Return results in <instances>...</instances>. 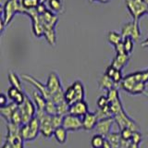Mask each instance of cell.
Returning a JSON list of instances; mask_svg holds the SVG:
<instances>
[{
    "label": "cell",
    "instance_id": "1",
    "mask_svg": "<svg viewBox=\"0 0 148 148\" xmlns=\"http://www.w3.org/2000/svg\"><path fill=\"white\" fill-rule=\"evenodd\" d=\"M36 9L39 13L40 22L44 29V36L50 45H55L57 42L55 27L58 21V15L46 8L45 3H41Z\"/></svg>",
    "mask_w": 148,
    "mask_h": 148
},
{
    "label": "cell",
    "instance_id": "2",
    "mask_svg": "<svg viewBox=\"0 0 148 148\" xmlns=\"http://www.w3.org/2000/svg\"><path fill=\"white\" fill-rule=\"evenodd\" d=\"M26 9L22 6V0H7L2 8V20L8 26L17 13L24 14Z\"/></svg>",
    "mask_w": 148,
    "mask_h": 148
},
{
    "label": "cell",
    "instance_id": "3",
    "mask_svg": "<svg viewBox=\"0 0 148 148\" xmlns=\"http://www.w3.org/2000/svg\"><path fill=\"white\" fill-rule=\"evenodd\" d=\"M21 126L9 122L7 124V136L6 141L11 145V148H24V141L20 134Z\"/></svg>",
    "mask_w": 148,
    "mask_h": 148
},
{
    "label": "cell",
    "instance_id": "4",
    "mask_svg": "<svg viewBox=\"0 0 148 148\" xmlns=\"http://www.w3.org/2000/svg\"><path fill=\"white\" fill-rule=\"evenodd\" d=\"M126 6L132 14L133 21H139L140 18L147 13V3L145 0H126Z\"/></svg>",
    "mask_w": 148,
    "mask_h": 148
},
{
    "label": "cell",
    "instance_id": "5",
    "mask_svg": "<svg viewBox=\"0 0 148 148\" xmlns=\"http://www.w3.org/2000/svg\"><path fill=\"white\" fill-rule=\"evenodd\" d=\"M36 117L40 120V131L42 135L45 138H50L54 135L55 129L51 122V116L46 114L45 110H37Z\"/></svg>",
    "mask_w": 148,
    "mask_h": 148
},
{
    "label": "cell",
    "instance_id": "6",
    "mask_svg": "<svg viewBox=\"0 0 148 148\" xmlns=\"http://www.w3.org/2000/svg\"><path fill=\"white\" fill-rule=\"evenodd\" d=\"M18 111L21 116L22 124H28L30 120L36 116L37 108L34 103L26 95V99L22 105L18 106Z\"/></svg>",
    "mask_w": 148,
    "mask_h": 148
},
{
    "label": "cell",
    "instance_id": "7",
    "mask_svg": "<svg viewBox=\"0 0 148 148\" xmlns=\"http://www.w3.org/2000/svg\"><path fill=\"white\" fill-rule=\"evenodd\" d=\"M120 34H121L123 39L126 38V37H131V38L133 39V41L139 40L141 36V30L140 27H139V22L136 21H133L125 23L122 26Z\"/></svg>",
    "mask_w": 148,
    "mask_h": 148
},
{
    "label": "cell",
    "instance_id": "8",
    "mask_svg": "<svg viewBox=\"0 0 148 148\" xmlns=\"http://www.w3.org/2000/svg\"><path fill=\"white\" fill-rule=\"evenodd\" d=\"M62 126L67 130L68 132H76L82 129V118L76 117L71 114H68L63 118V125Z\"/></svg>",
    "mask_w": 148,
    "mask_h": 148
},
{
    "label": "cell",
    "instance_id": "9",
    "mask_svg": "<svg viewBox=\"0 0 148 148\" xmlns=\"http://www.w3.org/2000/svg\"><path fill=\"white\" fill-rule=\"evenodd\" d=\"M22 79H23V81L29 82V83H31L32 86H34L36 91H38L40 94L43 95L46 100H47V99H51V95H50V94H49V92L47 90V88H46V85L45 84L42 83L40 81H38L34 77H32L31 75H28V74H23V75H22Z\"/></svg>",
    "mask_w": 148,
    "mask_h": 148
},
{
    "label": "cell",
    "instance_id": "10",
    "mask_svg": "<svg viewBox=\"0 0 148 148\" xmlns=\"http://www.w3.org/2000/svg\"><path fill=\"white\" fill-rule=\"evenodd\" d=\"M45 85L51 96H52V95H54L55 92H57L58 91H59L60 89L63 88L61 85V81H60L59 76L58 75V73L55 71L50 72Z\"/></svg>",
    "mask_w": 148,
    "mask_h": 148
},
{
    "label": "cell",
    "instance_id": "11",
    "mask_svg": "<svg viewBox=\"0 0 148 148\" xmlns=\"http://www.w3.org/2000/svg\"><path fill=\"white\" fill-rule=\"evenodd\" d=\"M114 122L115 120L113 118L100 119L95 129L96 134H99V135H102L106 138L111 133V128H112V125Z\"/></svg>",
    "mask_w": 148,
    "mask_h": 148
},
{
    "label": "cell",
    "instance_id": "12",
    "mask_svg": "<svg viewBox=\"0 0 148 148\" xmlns=\"http://www.w3.org/2000/svg\"><path fill=\"white\" fill-rule=\"evenodd\" d=\"M82 129L84 131H92V130L95 129L99 119L96 113L90 112L89 111V112L82 118Z\"/></svg>",
    "mask_w": 148,
    "mask_h": 148
},
{
    "label": "cell",
    "instance_id": "13",
    "mask_svg": "<svg viewBox=\"0 0 148 148\" xmlns=\"http://www.w3.org/2000/svg\"><path fill=\"white\" fill-rule=\"evenodd\" d=\"M89 112V108H88V105L84 101H78L75 102L74 104L69 106V113L73 116H76V117H80L82 118L85 114Z\"/></svg>",
    "mask_w": 148,
    "mask_h": 148
},
{
    "label": "cell",
    "instance_id": "14",
    "mask_svg": "<svg viewBox=\"0 0 148 148\" xmlns=\"http://www.w3.org/2000/svg\"><path fill=\"white\" fill-rule=\"evenodd\" d=\"M28 128H29V138H28V141H34L37 136H38V134L41 133L40 120L36 116L34 118H32L30 120V122L28 123Z\"/></svg>",
    "mask_w": 148,
    "mask_h": 148
},
{
    "label": "cell",
    "instance_id": "15",
    "mask_svg": "<svg viewBox=\"0 0 148 148\" xmlns=\"http://www.w3.org/2000/svg\"><path fill=\"white\" fill-rule=\"evenodd\" d=\"M18 105H16L14 102L8 104L7 106H3V108H0V115L6 119V121L8 123L11 122V118L13 113L15 112V110L18 108Z\"/></svg>",
    "mask_w": 148,
    "mask_h": 148
},
{
    "label": "cell",
    "instance_id": "16",
    "mask_svg": "<svg viewBox=\"0 0 148 148\" xmlns=\"http://www.w3.org/2000/svg\"><path fill=\"white\" fill-rule=\"evenodd\" d=\"M130 60V54L128 53H123V54H116V57L114 58L112 63L113 67H115L117 69L122 71V69L126 66L127 63Z\"/></svg>",
    "mask_w": 148,
    "mask_h": 148
},
{
    "label": "cell",
    "instance_id": "17",
    "mask_svg": "<svg viewBox=\"0 0 148 148\" xmlns=\"http://www.w3.org/2000/svg\"><path fill=\"white\" fill-rule=\"evenodd\" d=\"M32 100H34V103L36 106L37 110H45V104H46V99L45 98V96L40 94L38 91H34L32 94Z\"/></svg>",
    "mask_w": 148,
    "mask_h": 148
},
{
    "label": "cell",
    "instance_id": "18",
    "mask_svg": "<svg viewBox=\"0 0 148 148\" xmlns=\"http://www.w3.org/2000/svg\"><path fill=\"white\" fill-rule=\"evenodd\" d=\"M98 85H99L100 89L106 90V91H109V90L113 89V88L115 87L116 83L112 80V78L108 77L106 74H104V75L100 78V80L98 82Z\"/></svg>",
    "mask_w": 148,
    "mask_h": 148
},
{
    "label": "cell",
    "instance_id": "19",
    "mask_svg": "<svg viewBox=\"0 0 148 148\" xmlns=\"http://www.w3.org/2000/svg\"><path fill=\"white\" fill-rule=\"evenodd\" d=\"M54 137L57 140V142L60 145H64L67 141V137H68V131L65 129L63 126L55 129L54 132Z\"/></svg>",
    "mask_w": 148,
    "mask_h": 148
},
{
    "label": "cell",
    "instance_id": "20",
    "mask_svg": "<svg viewBox=\"0 0 148 148\" xmlns=\"http://www.w3.org/2000/svg\"><path fill=\"white\" fill-rule=\"evenodd\" d=\"M72 86L74 87V89H75V92H76L77 102L84 100L85 89H84V86H83V84H82V82L81 81H76L72 83Z\"/></svg>",
    "mask_w": 148,
    "mask_h": 148
},
{
    "label": "cell",
    "instance_id": "21",
    "mask_svg": "<svg viewBox=\"0 0 148 148\" xmlns=\"http://www.w3.org/2000/svg\"><path fill=\"white\" fill-rule=\"evenodd\" d=\"M106 139L108 141L112 148H119V145L122 138L120 135V132H111Z\"/></svg>",
    "mask_w": 148,
    "mask_h": 148
},
{
    "label": "cell",
    "instance_id": "22",
    "mask_svg": "<svg viewBox=\"0 0 148 148\" xmlns=\"http://www.w3.org/2000/svg\"><path fill=\"white\" fill-rule=\"evenodd\" d=\"M65 101H66L69 106L77 102L76 92H75V89H74V87L72 86V84L71 86H69L67 88V90H65Z\"/></svg>",
    "mask_w": 148,
    "mask_h": 148
},
{
    "label": "cell",
    "instance_id": "23",
    "mask_svg": "<svg viewBox=\"0 0 148 148\" xmlns=\"http://www.w3.org/2000/svg\"><path fill=\"white\" fill-rule=\"evenodd\" d=\"M8 82L11 84V86L17 88V89L20 90V91H23V87L21 84V79L18 78V76L15 72H12V71L9 72L8 75Z\"/></svg>",
    "mask_w": 148,
    "mask_h": 148
},
{
    "label": "cell",
    "instance_id": "24",
    "mask_svg": "<svg viewBox=\"0 0 148 148\" xmlns=\"http://www.w3.org/2000/svg\"><path fill=\"white\" fill-rule=\"evenodd\" d=\"M108 40L111 45L116 46L118 44H119L120 42L123 41V37H122L121 34H119L117 32L111 31L108 34Z\"/></svg>",
    "mask_w": 148,
    "mask_h": 148
},
{
    "label": "cell",
    "instance_id": "25",
    "mask_svg": "<svg viewBox=\"0 0 148 148\" xmlns=\"http://www.w3.org/2000/svg\"><path fill=\"white\" fill-rule=\"evenodd\" d=\"M106 140V137L99 135V134H95L91 140L92 147V148H102L105 145Z\"/></svg>",
    "mask_w": 148,
    "mask_h": 148
},
{
    "label": "cell",
    "instance_id": "26",
    "mask_svg": "<svg viewBox=\"0 0 148 148\" xmlns=\"http://www.w3.org/2000/svg\"><path fill=\"white\" fill-rule=\"evenodd\" d=\"M45 112L50 116H54L58 114L57 112V104L52 99H47L46 100L45 108Z\"/></svg>",
    "mask_w": 148,
    "mask_h": 148
},
{
    "label": "cell",
    "instance_id": "27",
    "mask_svg": "<svg viewBox=\"0 0 148 148\" xmlns=\"http://www.w3.org/2000/svg\"><path fill=\"white\" fill-rule=\"evenodd\" d=\"M48 6L52 11L61 12L63 10V3L61 0H48Z\"/></svg>",
    "mask_w": 148,
    "mask_h": 148
},
{
    "label": "cell",
    "instance_id": "28",
    "mask_svg": "<svg viewBox=\"0 0 148 148\" xmlns=\"http://www.w3.org/2000/svg\"><path fill=\"white\" fill-rule=\"evenodd\" d=\"M41 4V0H22V6L26 10L35 9Z\"/></svg>",
    "mask_w": 148,
    "mask_h": 148
},
{
    "label": "cell",
    "instance_id": "29",
    "mask_svg": "<svg viewBox=\"0 0 148 148\" xmlns=\"http://www.w3.org/2000/svg\"><path fill=\"white\" fill-rule=\"evenodd\" d=\"M57 112L60 116H66L69 113V105L66 101L62 102L58 105H57Z\"/></svg>",
    "mask_w": 148,
    "mask_h": 148
},
{
    "label": "cell",
    "instance_id": "30",
    "mask_svg": "<svg viewBox=\"0 0 148 148\" xmlns=\"http://www.w3.org/2000/svg\"><path fill=\"white\" fill-rule=\"evenodd\" d=\"M63 116H60L58 114H56L54 116H51V122H52V125L54 129H57L61 127L63 125Z\"/></svg>",
    "mask_w": 148,
    "mask_h": 148
},
{
    "label": "cell",
    "instance_id": "31",
    "mask_svg": "<svg viewBox=\"0 0 148 148\" xmlns=\"http://www.w3.org/2000/svg\"><path fill=\"white\" fill-rule=\"evenodd\" d=\"M106 97H108V99L109 101V104H110V103H113V102L119 99V92L116 88H113V89L108 91Z\"/></svg>",
    "mask_w": 148,
    "mask_h": 148
},
{
    "label": "cell",
    "instance_id": "32",
    "mask_svg": "<svg viewBox=\"0 0 148 148\" xmlns=\"http://www.w3.org/2000/svg\"><path fill=\"white\" fill-rule=\"evenodd\" d=\"M123 45L125 51L128 54H131L133 50V39L131 37H126V38L123 39Z\"/></svg>",
    "mask_w": 148,
    "mask_h": 148
},
{
    "label": "cell",
    "instance_id": "33",
    "mask_svg": "<svg viewBox=\"0 0 148 148\" xmlns=\"http://www.w3.org/2000/svg\"><path fill=\"white\" fill-rule=\"evenodd\" d=\"M133 131H132L131 129L129 128H124L123 130L120 131V135H121V138L124 139V140H127V141H131L132 135H133Z\"/></svg>",
    "mask_w": 148,
    "mask_h": 148
},
{
    "label": "cell",
    "instance_id": "34",
    "mask_svg": "<svg viewBox=\"0 0 148 148\" xmlns=\"http://www.w3.org/2000/svg\"><path fill=\"white\" fill-rule=\"evenodd\" d=\"M97 106H98L99 109H103L106 106H109V101L108 99V97L105 95H101L98 99H97Z\"/></svg>",
    "mask_w": 148,
    "mask_h": 148
},
{
    "label": "cell",
    "instance_id": "35",
    "mask_svg": "<svg viewBox=\"0 0 148 148\" xmlns=\"http://www.w3.org/2000/svg\"><path fill=\"white\" fill-rule=\"evenodd\" d=\"M20 134L23 141H28L29 138V128H28V124H22L20 129Z\"/></svg>",
    "mask_w": 148,
    "mask_h": 148
},
{
    "label": "cell",
    "instance_id": "36",
    "mask_svg": "<svg viewBox=\"0 0 148 148\" xmlns=\"http://www.w3.org/2000/svg\"><path fill=\"white\" fill-rule=\"evenodd\" d=\"M18 92H20V90H18L17 88L13 87V86H10V87L8 88V98L11 100V102L14 101V99H15V97L17 96Z\"/></svg>",
    "mask_w": 148,
    "mask_h": 148
},
{
    "label": "cell",
    "instance_id": "37",
    "mask_svg": "<svg viewBox=\"0 0 148 148\" xmlns=\"http://www.w3.org/2000/svg\"><path fill=\"white\" fill-rule=\"evenodd\" d=\"M112 80L114 81V82L116 83V84H118V83H121V82L123 81V76H122L121 71L117 69L115 74L113 75V77H112Z\"/></svg>",
    "mask_w": 148,
    "mask_h": 148
},
{
    "label": "cell",
    "instance_id": "38",
    "mask_svg": "<svg viewBox=\"0 0 148 148\" xmlns=\"http://www.w3.org/2000/svg\"><path fill=\"white\" fill-rule=\"evenodd\" d=\"M142 139H143L142 133H140L139 132H134L131 142H132L134 143H138V145H140L141 142H142Z\"/></svg>",
    "mask_w": 148,
    "mask_h": 148
},
{
    "label": "cell",
    "instance_id": "39",
    "mask_svg": "<svg viewBox=\"0 0 148 148\" xmlns=\"http://www.w3.org/2000/svg\"><path fill=\"white\" fill-rule=\"evenodd\" d=\"M116 71H117V69H116L115 67H113L112 65H109V66L108 67V69H106L105 74H106V75H108V77L112 78L113 75L115 74V72H116Z\"/></svg>",
    "mask_w": 148,
    "mask_h": 148
},
{
    "label": "cell",
    "instance_id": "40",
    "mask_svg": "<svg viewBox=\"0 0 148 148\" xmlns=\"http://www.w3.org/2000/svg\"><path fill=\"white\" fill-rule=\"evenodd\" d=\"M8 96L3 94V92L0 95V108H3V106L8 105Z\"/></svg>",
    "mask_w": 148,
    "mask_h": 148
},
{
    "label": "cell",
    "instance_id": "41",
    "mask_svg": "<svg viewBox=\"0 0 148 148\" xmlns=\"http://www.w3.org/2000/svg\"><path fill=\"white\" fill-rule=\"evenodd\" d=\"M130 145H131V141H127V140H124V139H121L119 148H129Z\"/></svg>",
    "mask_w": 148,
    "mask_h": 148
},
{
    "label": "cell",
    "instance_id": "42",
    "mask_svg": "<svg viewBox=\"0 0 148 148\" xmlns=\"http://www.w3.org/2000/svg\"><path fill=\"white\" fill-rule=\"evenodd\" d=\"M110 0H89V2L92 3V2H100V3H108Z\"/></svg>",
    "mask_w": 148,
    "mask_h": 148
},
{
    "label": "cell",
    "instance_id": "43",
    "mask_svg": "<svg viewBox=\"0 0 148 148\" xmlns=\"http://www.w3.org/2000/svg\"><path fill=\"white\" fill-rule=\"evenodd\" d=\"M1 148H11V145L8 141H6V142L4 143V145H2Z\"/></svg>",
    "mask_w": 148,
    "mask_h": 148
},
{
    "label": "cell",
    "instance_id": "44",
    "mask_svg": "<svg viewBox=\"0 0 148 148\" xmlns=\"http://www.w3.org/2000/svg\"><path fill=\"white\" fill-rule=\"evenodd\" d=\"M140 147V145H138V143H134L132 142H131V145H130V147L129 148H139Z\"/></svg>",
    "mask_w": 148,
    "mask_h": 148
},
{
    "label": "cell",
    "instance_id": "45",
    "mask_svg": "<svg viewBox=\"0 0 148 148\" xmlns=\"http://www.w3.org/2000/svg\"><path fill=\"white\" fill-rule=\"evenodd\" d=\"M142 46H143V47H148V38H146L145 41L143 42Z\"/></svg>",
    "mask_w": 148,
    "mask_h": 148
},
{
    "label": "cell",
    "instance_id": "46",
    "mask_svg": "<svg viewBox=\"0 0 148 148\" xmlns=\"http://www.w3.org/2000/svg\"><path fill=\"white\" fill-rule=\"evenodd\" d=\"M46 0H41V3H45Z\"/></svg>",
    "mask_w": 148,
    "mask_h": 148
},
{
    "label": "cell",
    "instance_id": "47",
    "mask_svg": "<svg viewBox=\"0 0 148 148\" xmlns=\"http://www.w3.org/2000/svg\"><path fill=\"white\" fill-rule=\"evenodd\" d=\"M145 95H146V96L148 97V92H145Z\"/></svg>",
    "mask_w": 148,
    "mask_h": 148
},
{
    "label": "cell",
    "instance_id": "48",
    "mask_svg": "<svg viewBox=\"0 0 148 148\" xmlns=\"http://www.w3.org/2000/svg\"><path fill=\"white\" fill-rule=\"evenodd\" d=\"M145 1H146V3L148 4V0H145Z\"/></svg>",
    "mask_w": 148,
    "mask_h": 148
},
{
    "label": "cell",
    "instance_id": "49",
    "mask_svg": "<svg viewBox=\"0 0 148 148\" xmlns=\"http://www.w3.org/2000/svg\"><path fill=\"white\" fill-rule=\"evenodd\" d=\"M102 148H104V147H102Z\"/></svg>",
    "mask_w": 148,
    "mask_h": 148
}]
</instances>
